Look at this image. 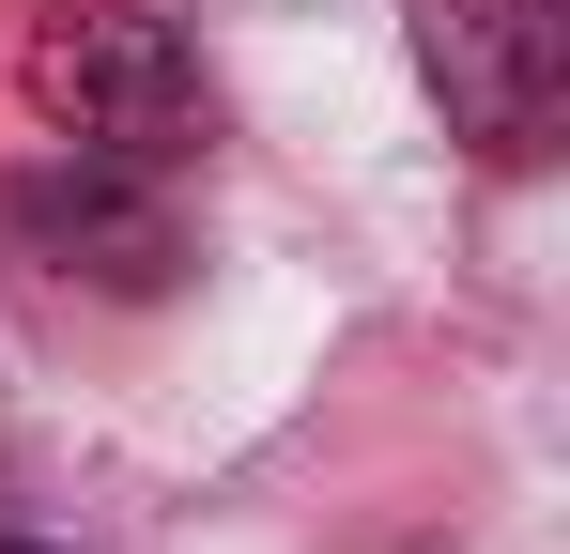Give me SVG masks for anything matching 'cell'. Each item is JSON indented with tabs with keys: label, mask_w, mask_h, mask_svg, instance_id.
Returning <instances> with one entry per match:
<instances>
[{
	"label": "cell",
	"mask_w": 570,
	"mask_h": 554,
	"mask_svg": "<svg viewBox=\"0 0 570 554\" xmlns=\"http://www.w3.org/2000/svg\"><path fill=\"white\" fill-rule=\"evenodd\" d=\"M0 216H16V247H31L47 277H94V293H170V277H186V216L155 200V170L78 155V139L16 185Z\"/></svg>",
	"instance_id": "3"
},
{
	"label": "cell",
	"mask_w": 570,
	"mask_h": 554,
	"mask_svg": "<svg viewBox=\"0 0 570 554\" xmlns=\"http://www.w3.org/2000/svg\"><path fill=\"white\" fill-rule=\"evenodd\" d=\"M416 78L493 170H540L570 123V16L556 0H416Z\"/></svg>",
	"instance_id": "2"
},
{
	"label": "cell",
	"mask_w": 570,
	"mask_h": 554,
	"mask_svg": "<svg viewBox=\"0 0 570 554\" xmlns=\"http://www.w3.org/2000/svg\"><path fill=\"white\" fill-rule=\"evenodd\" d=\"M0 554H62V540H0Z\"/></svg>",
	"instance_id": "4"
},
{
	"label": "cell",
	"mask_w": 570,
	"mask_h": 554,
	"mask_svg": "<svg viewBox=\"0 0 570 554\" xmlns=\"http://www.w3.org/2000/svg\"><path fill=\"white\" fill-rule=\"evenodd\" d=\"M31 108H47V139H78V155H124V170H186L200 123H216V92H200V47L170 16H139V0H62V16H31Z\"/></svg>",
	"instance_id": "1"
}]
</instances>
